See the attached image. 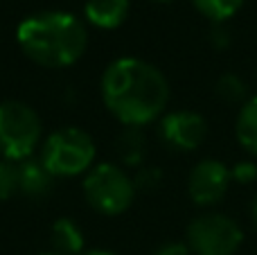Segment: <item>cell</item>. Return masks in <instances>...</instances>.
Masks as SVG:
<instances>
[{"label":"cell","mask_w":257,"mask_h":255,"mask_svg":"<svg viewBox=\"0 0 257 255\" xmlns=\"http://www.w3.org/2000/svg\"><path fill=\"white\" fill-rule=\"evenodd\" d=\"M102 99L111 115L124 126L160 120L169 104V81L160 68L138 57H120L102 75Z\"/></svg>","instance_id":"6da1fadb"},{"label":"cell","mask_w":257,"mask_h":255,"mask_svg":"<svg viewBox=\"0 0 257 255\" xmlns=\"http://www.w3.org/2000/svg\"><path fill=\"white\" fill-rule=\"evenodd\" d=\"M16 43L30 61L41 68L75 66L88 48L84 21L68 12H36L21 21Z\"/></svg>","instance_id":"7a4b0ae2"},{"label":"cell","mask_w":257,"mask_h":255,"mask_svg":"<svg viewBox=\"0 0 257 255\" xmlns=\"http://www.w3.org/2000/svg\"><path fill=\"white\" fill-rule=\"evenodd\" d=\"M95 158L97 147L93 136L79 126H61L45 136L41 143L39 161L54 179L86 174L95 165Z\"/></svg>","instance_id":"3957f363"},{"label":"cell","mask_w":257,"mask_h":255,"mask_svg":"<svg viewBox=\"0 0 257 255\" xmlns=\"http://www.w3.org/2000/svg\"><path fill=\"white\" fill-rule=\"evenodd\" d=\"M81 188L88 206L104 217H117L126 212L138 192L126 170L115 163H95L84 174Z\"/></svg>","instance_id":"277c9868"},{"label":"cell","mask_w":257,"mask_h":255,"mask_svg":"<svg viewBox=\"0 0 257 255\" xmlns=\"http://www.w3.org/2000/svg\"><path fill=\"white\" fill-rule=\"evenodd\" d=\"M43 124L30 104L18 99L0 102V156L21 163L34 156L41 147Z\"/></svg>","instance_id":"5b68a950"},{"label":"cell","mask_w":257,"mask_h":255,"mask_svg":"<svg viewBox=\"0 0 257 255\" xmlns=\"http://www.w3.org/2000/svg\"><path fill=\"white\" fill-rule=\"evenodd\" d=\"M185 244L192 255H235L244 244V228L223 212H203L190 221Z\"/></svg>","instance_id":"8992f818"},{"label":"cell","mask_w":257,"mask_h":255,"mask_svg":"<svg viewBox=\"0 0 257 255\" xmlns=\"http://www.w3.org/2000/svg\"><path fill=\"white\" fill-rule=\"evenodd\" d=\"M232 185L230 167L219 158H203L190 170L187 194L201 208L217 206Z\"/></svg>","instance_id":"52a82bcc"},{"label":"cell","mask_w":257,"mask_h":255,"mask_svg":"<svg viewBox=\"0 0 257 255\" xmlns=\"http://www.w3.org/2000/svg\"><path fill=\"white\" fill-rule=\"evenodd\" d=\"M158 136L174 152H194L208 136V122L196 111H172L160 117Z\"/></svg>","instance_id":"ba28073f"},{"label":"cell","mask_w":257,"mask_h":255,"mask_svg":"<svg viewBox=\"0 0 257 255\" xmlns=\"http://www.w3.org/2000/svg\"><path fill=\"white\" fill-rule=\"evenodd\" d=\"M54 188V176L39 158L18 163V192L27 199H45Z\"/></svg>","instance_id":"9c48e42d"},{"label":"cell","mask_w":257,"mask_h":255,"mask_svg":"<svg viewBox=\"0 0 257 255\" xmlns=\"http://www.w3.org/2000/svg\"><path fill=\"white\" fill-rule=\"evenodd\" d=\"M128 0H88L84 16L90 25L99 30H115L128 16Z\"/></svg>","instance_id":"30bf717a"},{"label":"cell","mask_w":257,"mask_h":255,"mask_svg":"<svg viewBox=\"0 0 257 255\" xmlns=\"http://www.w3.org/2000/svg\"><path fill=\"white\" fill-rule=\"evenodd\" d=\"M52 248L57 255H81L84 253V233L68 217H59L50 230Z\"/></svg>","instance_id":"8fae6325"},{"label":"cell","mask_w":257,"mask_h":255,"mask_svg":"<svg viewBox=\"0 0 257 255\" xmlns=\"http://www.w3.org/2000/svg\"><path fill=\"white\" fill-rule=\"evenodd\" d=\"M235 136L237 143L253 158H257V95H250L241 104L235 120Z\"/></svg>","instance_id":"7c38bea8"},{"label":"cell","mask_w":257,"mask_h":255,"mask_svg":"<svg viewBox=\"0 0 257 255\" xmlns=\"http://www.w3.org/2000/svg\"><path fill=\"white\" fill-rule=\"evenodd\" d=\"M117 154L126 165H140L145 161V134L138 126H124V131L117 138Z\"/></svg>","instance_id":"4fadbf2b"},{"label":"cell","mask_w":257,"mask_h":255,"mask_svg":"<svg viewBox=\"0 0 257 255\" xmlns=\"http://www.w3.org/2000/svg\"><path fill=\"white\" fill-rule=\"evenodd\" d=\"M214 93L226 104H244L250 97L248 86L237 72H223L217 79V84H214Z\"/></svg>","instance_id":"5bb4252c"},{"label":"cell","mask_w":257,"mask_h":255,"mask_svg":"<svg viewBox=\"0 0 257 255\" xmlns=\"http://www.w3.org/2000/svg\"><path fill=\"white\" fill-rule=\"evenodd\" d=\"M192 5L210 23H226L239 12L244 0H192Z\"/></svg>","instance_id":"9a60e30c"},{"label":"cell","mask_w":257,"mask_h":255,"mask_svg":"<svg viewBox=\"0 0 257 255\" xmlns=\"http://www.w3.org/2000/svg\"><path fill=\"white\" fill-rule=\"evenodd\" d=\"M14 194H18V163L0 158V201H9Z\"/></svg>","instance_id":"2e32d148"},{"label":"cell","mask_w":257,"mask_h":255,"mask_svg":"<svg viewBox=\"0 0 257 255\" xmlns=\"http://www.w3.org/2000/svg\"><path fill=\"white\" fill-rule=\"evenodd\" d=\"M230 176H232V183H239V185L255 183L257 181V163H255V158L237 161L235 165L230 167Z\"/></svg>","instance_id":"e0dca14e"},{"label":"cell","mask_w":257,"mask_h":255,"mask_svg":"<svg viewBox=\"0 0 257 255\" xmlns=\"http://www.w3.org/2000/svg\"><path fill=\"white\" fill-rule=\"evenodd\" d=\"M160 181H163V172L158 167H142L133 183H136V190H156Z\"/></svg>","instance_id":"ac0fdd59"},{"label":"cell","mask_w":257,"mask_h":255,"mask_svg":"<svg viewBox=\"0 0 257 255\" xmlns=\"http://www.w3.org/2000/svg\"><path fill=\"white\" fill-rule=\"evenodd\" d=\"M208 41H210V45H212L214 50H228L230 48V43H232V32L228 30L226 23H212Z\"/></svg>","instance_id":"d6986e66"},{"label":"cell","mask_w":257,"mask_h":255,"mask_svg":"<svg viewBox=\"0 0 257 255\" xmlns=\"http://www.w3.org/2000/svg\"><path fill=\"white\" fill-rule=\"evenodd\" d=\"M154 255H192V251L185 242H167L156 248Z\"/></svg>","instance_id":"ffe728a7"},{"label":"cell","mask_w":257,"mask_h":255,"mask_svg":"<svg viewBox=\"0 0 257 255\" xmlns=\"http://www.w3.org/2000/svg\"><path fill=\"white\" fill-rule=\"evenodd\" d=\"M250 219H253V226L257 228V194H255L253 203H250Z\"/></svg>","instance_id":"44dd1931"},{"label":"cell","mask_w":257,"mask_h":255,"mask_svg":"<svg viewBox=\"0 0 257 255\" xmlns=\"http://www.w3.org/2000/svg\"><path fill=\"white\" fill-rule=\"evenodd\" d=\"M81 255H117L113 251H104V248H93V251H84Z\"/></svg>","instance_id":"7402d4cb"},{"label":"cell","mask_w":257,"mask_h":255,"mask_svg":"<svg viewBox=\"0 0 257 255\" xmlns=\"http://www.w3.org/2000/svg\"><path fill=\"white\" fill-rule=\"evenodd\" d=\"M39 255H57V253H52V251H50V253H39Z\"/></svg>","instance_id":"603a6c76"},{"label":"cell","mask_w":257,"mask_h":255,"mask_svg":"<svg viewBox=\"0 0 257 255\" xmlns=\"http://www.w3.org/2000/svg\"><path fill=\"white\" fill-rule=\"evenodd\" d=\"M158 3H169V0H158Z\"/></svg>","instance_id":"cb8c5ba5"}]
</instances>
